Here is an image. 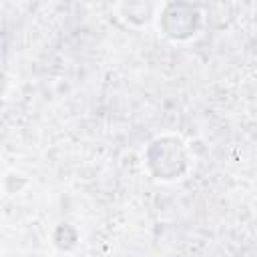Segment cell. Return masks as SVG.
Wrapping results in <instances>:
<instances>
[{
    "label": "cell",
    "mask_w": 257,
    "mask_h": 257,
    "mask_svg": "<svg viewBox=\"0 0 257 257\" xmlns=\"http://www.w3.org/2000/svg\"><path fill=\"white\" fill-rule=\"evenodd\" d=\"M147 163L159 179H179L187 171V153L183 141L177 137H161L151 143Z\"/></svg>",
    "instance_id": "1"
},
{
    "label": "cell",
    "mask_w": 257,
    "mask_h": 257,
    "mask_svg": "<svg viewBox=\"0 0 257 257\" xmlns=\"http://www.w3.org/2000/svg\"><path fill=\"white\" fill-rule=\"evenodd\" d=\"M199 22H201V18H199V12L193 4H189V2H171L161 12L159 26L163 28V32L169 38L185 40V38H189L197 32Z\"/></svg>",
    "instance_id": "2"
},
{
    "label": "cell",
    "mask_w": 257,
    "mask_h": 257,
    "mask_svg": "<svg viewBox=\"0 0 257 257\" xmlns=\"http://www.w3.org/2000/svg\"><path fill=\"white\" fill-rule=\"evenodd\" d=\"M155 10L153 0H124L122 2V14L133 24H145L151 20Z\"/></svg>",
    "instance_id": "3"
}]
</instances>
